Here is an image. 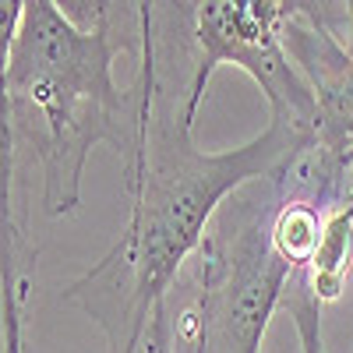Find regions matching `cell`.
I'll return each mask as SVG.
<instances>
[{"label": "cell", "instance_id": "cell-2", "mask_svg": "<svg viewBox=\"0 0 353 353\" xmlns=\"http://www.w3.org/2000/svg\"><path fill=\"white\" fill-rule=\"evenodd\" d=\"M28 0L14 43L4 50V149L28 152L43 173V212L78 209L88 152L99 141L134 173L156 96V53L141 32V68L131 88L113 81V57L128 43L113 36V4Z\"/></svg>", "mask_w": 353, "mask_h": 353}, {"label": "cell", "instance_id": "cell-5", "mask_svg": "<svg viewBox=\"0 0 353 353\" xmlns=\"http://www.w3.org/2000/svg\"><path fill=\"white\" fill-rule=\"evenodd\" d=\"M346 25L350 39L339 43L314 4H290L283 21V46L318 103L314 149L336 166L353 159V0L346 4Z\"/></svg>", "mask_w": 353, "mask_h": 353}, {"label": "cell", "instance_id": "cell-4", "mask_svg": "<svg viewBox=\"0 0 353 353\" xmlns=\"http://www.w3.org/2000/svg\"><path fill=\"white\" fill-rule=\"evenodd\" d=\"M290 0H209L194 4V78L188 113L194 117L205 88L223 64L241 68L258 81L269 103V121H279L293 131L314 138L318 103L311 85L293 68L283 46V21Z\"/></svg>", "mask_w": 353, "mask_h": 353}, {"label": "cell", "instance_id": "cell-6", "mask_svg": "<svg viewBox=\"0 0 353 353\" xmlns=\"http://www.w3.org/2000/svg\"><path fill=\"white\" fill-rule=\"evenodd\" d=\"M321 233H325V219L318 216L311 201H286L279 205V212L269 223L272 251L290 265L293 272L311 269V261L318 254Z\"/></svg>", "mask_w": 353, "mask_h": 353}, {"label": "cell", "instance_id": "cell-7", "mask_svg": "<svg viewBox=\"0 0 353 353\" xmlns=\"http://www.w3.org/2000/svg\"><path fill=\"white\" fill-rule=\"evenodd\" d=\"M283 304L293 314V325H297V336H301V350L304 353H325V346H321V301L314 297L311 283L301 272H293Z\"/></svg>", "mask_w": 353, "mask_h": 353}, {"label": "cell", "instance_id": "cell-8", "mask_svg": "<svg viewBox=\"0 0 353 353\" xmlns=\"http://www.w3.org/2000/svg\"><path fill=\"white\" fill-rule=\"evenodd\" d=\"M21 293L25 283L14 269V248L4 244V293H0V307H4V353H28L25 332H21Z\"/></svg>", "mask_w": 353, "mask_h": 353}, {"label": "cell", "instance_id": "cell-1", "mask_svg": "<svg viewBox=\"0 0 353 353\" xmlns=\"http://www.w3.org/2000/svg\"><path fill=\"white\" fill-rule=\"evenodd\" d=\"M138 18L156 53V96L141 159L134 173L124 176L128 223L117 244L61 293V301L78 304L103 325L106 353H138L149 339L181 265L201 251L226 198L251 181L279 176L293 159L314 149L311 134L279 121H269L261 134L237 149H194V117L188 113L191 88H176L163 78V61L141 8Z\"/></svg>", "mask_w": 353, "mask_h": 353}, {"label": "cell", "instance_id": "cell-3", "mask_svg": "<svg viewBox=\"0 0 353 353\" xmlns=\"http://www.w3.org/2000/svg\"><path fill=\"white\" fill-rule=\"evenodd\" d=\"M290 279L293 269L272 251L265 212L230 201L201 244V293L188 314V353H261Z\"/></svg>", "mask_w": 353, "mask_h": 353}, {"label": "cell", "instance_id": "cell-9", "mask_svg": "<svg viewBox=\"0 0 353 353\" xmlns=\"http://www.w3.org/2000/svg\"><path fill=\"white\" fill-rule=\"evenodd\" d=\"M149 353H173V321L163 314L149 332Z\"/></svg>", "mask_w": 353, "mask_h": 353}]
</instances>
